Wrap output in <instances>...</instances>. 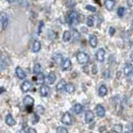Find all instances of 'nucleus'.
Listing matches in <instances>:
<instances>
[{
	"instance_id": "obj_11",
	"label": "nucleus",
	"mask_w": 133,
	"mask_h": 133,
	"mask_svg": "<svg viewBox=\"0 0 133 133\" xmlns=\"http://www.w3.org/2000/svg\"><path fill=\"white\" fill-rule=\"evenodd\" d=\"M15 73H16V75H17V77L19 78V79H21V80H25V78H26V73H25V71L21 68V67H16L15 68Z\"/></svg>"
},
{
	"instance_id": "obj_39",
	"label": "nucleus",
	"mask_w": 133,
	"mask_h": 133,
	"mask_svg": "<svg viewBox=\"0 0 133 133\" xmlns=\"http://www.w3.org/2000/svg\"><path fill=\"white\" fill-rule=\"evenodd\" d=\"M19 133H28V132H26V131H25L24 129H21V130H20V132Z\"/></svg>"
},
{
	"instance_id": "obj_17",
	"label": "nucleus",
	"mask_w": 133,
	"mask_h": 133,
	"mask_svg": "<svg viewBox=\"0 0 133 133\" xmlns=\"http://www.w3.org/2000/svg\"><path fill=\"white\" fill-rule=\"evenodd\" d=\"M114 5H115V1L114 0H105V8L109 11H111V10L114 9Z\"/></svg>"
},
{
	"instance_id": "obj_8",
	"label": "nucleus",
	"mask_w": 133,
	"mask_h": 133,
	"mask_svg": "<svg viewBox=\"0 0 133 133\" xmlns=\"http://www.w3.org/2000/svg\"><path fill=\"white\" fill-rule=\"evenodd\" d=\"M96 114L100 117H105V109L103 105H97L96 107Z\"/></svg>"
},
{
	"instance_id": "obj_26",
	"label": "nucleus",
	"mask_w": 133,
	"mask_h": 133,
	"mask_svg": "<svg viewBox=\"0 0 133 133\" xmlns=\"http://www.w3.org/2000/svg\"><path fill=\"white\" fill-rule=\"evenodd\" d=\"M34 73L35 74H39L42 73V65L39 63H36L34 66Z\"/></svg>"
},
{
	"instance_id": "obj_21",
	"label": "nucleus",
	"mask_w": 133,
	"mask_h": 133,
	"mask_svg": "<svg viewBox=\"0 0 133 133\" xmlns=\"http://www.w3.org/2000/svg\"><path fill=\"white\" fill-rule=\"evenodd\" d=\"M46 80H48V84H50V85H51V84H53V83L55 82V80H56V75H55L53 72H50V73L48 75Z\"/></svg>"
},
{
	"instance_id": "obj_30",
	"label": "nucleus",
	"mask_w": 133,
	"mask_h": 133,
	"mask_svg": "<svg viewBox=\"0 0 133 133\" xmlns=\"http://www.w3.org/2000/svg\"><path fill=\"white\" fill-rule=\"evenodd\" d=\"M48 37H49V38H50V39H52V41H53V39H56L57 35L54 33L53 31H51V30H50V31L48 32Z\"/></svg>"
},
{
	"instance_id": "obj_37",
	"label": "nucleus",
	"mask_w": 133,
	"mask_h": 133,
	"mask_svg": "<svg viewBox=\"0 0 133 133\" xmlns=\"http://www.w3.org/2000/svg\"><path fill=\"white\" fill-rule=\"evenodd\" d=\"M39 24H41V26L38 25V34L42 33V29H43V22H41Z\"/></svg>"
},
{
	"instance_id": "obj_13",
	"label": "nucleus",
	"mask_w": 133,
	"mask_h": 133,
	"mask_svg": "<svg viewBox=\"0 0 133 133\" xmlns=\"http://www.w3.org/2000/svg\"><path fill=\"white\" fill-rule=\"evenodd\" d=\"M48 93H49V88H48V86H45L44 84L41 86V88H39V94H41L42 97H46L48 95Z\"/></svg>"
},
{
	"instance_id": "obj_1",
	"label": "nucleus",
	"mask_w": 133,
	"mask_h": 133,
	"mask_svg": "<svg viewBox=\"0 0 133 133\" xmlns=\"http://www.w3.org/2000/svg\"><path fill=\"white\" fill-rule=\"evenodd\" d=\"M67 23L70 26H75L79 23V14L76 11H71L67 17Z\"/></svg>"
},
{
	"instance_id": "obj_4",
	"label": "nucleus",
	"mask_w": 133,
	"mask_h": 133,
	"mask_svg": "<svg viewBox=\"0 0 133 133\" xmlns=\"http://www.w3.org/2000/svg\"><path fill=\"white\" fill-rule=\"evenodd\" d=\"M61 122L63 124H65V125H71V123H72L71 114H69V112L63 114V115H62V117H61Z\"/></svg>"
},
{
	"instance_id": "obj_16",
	"label": "nucleus",
	"mask_w": 133,
	"mask_h": 133,
	"mask_svg": "<svg viewBox=\"0 0 133 133\" xmlns=\"http://www.w3.org/2000/svg\"><path fill=\"white\" fill-rule=\"evenodd\" d=\"M89 43H90L92 48H97V45H98V38H97V37L94 36V35H91L90 38H89Z\"/></svg>"
},
{
	"instance_id": "obj_33",
	"label": "nucleus",
	"mask_w": 133,
	"mask_h": 133,
	"mask_svg": "<svg viewBox=\"0 0 133 133\" xmlns=\"http://www.w3.org/2000/svg\"><path fill=\"white\" fill-rule=\"evenodd\" d=\"M37 109H38V112L39 114H43L44 112V109H43V107H42V105H38Z\"/></svg>"
},
{
	"instance_id": "obj_23",
	"label": "nucleus",
	"mask_w": 133,
	"mask_h": 133,
	"mask_svg": "<svg viewBox=\"0 0 133 133\" xmlns=\"http://www.w3.org/2000/svg\"><path fill=\"white\" fill-rule=\"evenodd\" d=\"M52 58H53V60H54V62H55L56 64H61L62 62L64 61L61 54H54Z\"/></svg>"
},
{
	"instance_id": "obj_34",
	"label": "nucleus",
	"mask_w": 133,
	"mask_h": 133,
	"mask_svg": "<svg viewBox=\"0 0 133 133\" xmlns=\"http://www.w3.org/2000/svg\"><path fill=\"white\" fill-rule=\"evenodd\" d=\"M5 68H6V64L3 63V62L0 60V71H3L5 70Z\"/></svg>"
},
{
	"instance_id": "obj_38",
	"label": "nucleus",
	"mask_w": 133,
	"mask_h": 133,
	"mask_svg": "<svg viewBox=\"0 0 133 133\" xmlns=\"http://www.w3.org/2000/svg\"><path fill=\"white\" fill-rule=\"evenodd\" d=\"M130 59L132 60V62H133V51L131 52V54H130Z\"/></svg>"
},
{
	"instance_id": "obj_25",
	"label": "nucleus",
	"mask_w": 133,
	"mask_h": 133,
	"mask_svg": "<svg viewBox=\"0 0 133 133\" xmlns=\"http://www.w3.org/2000/svg\"><path fill=\"white\" fill-rule=\"evenodd\" d=\"M36 80H37L38 83L43 85V83H44V81H45V77H44V75H43V73H39V74H38V77H37Z\"/></svg>"
},
{
	"instance_id": "obj_19",
	"label": "nucleus",
	"mask_w": 133,
	"mask_h": 133,
	"mask_svg": "<svg viewBox=\"0 0 133 133\" xmlns=\"http://www.w3.org/2000/svg\"><path fill=\"white\" fill-rule=\"evenodd\" d=\"M72 38V34L70 31H65L64 33H63V36H62V39H63V42H65V43H68Z\"/></svg>"
},
{
	"instance_id": "obj_18",
	"label": "nucleus",
	"mask_w": 133,
	"mask_h": 133,
	"mask_svg": "<svg viewBox=\"0 0 133 133\" xmlns=\"http://www.w3.org/2000/svg\"><path fill=\"white\" fill-rule=\"evenodd\" d=\"M41 48H42V44H41V43H39L38 41H35L33 43V46H32L33 52H38V51L41 50Z\"/></svg>"
},
{
	"instance_id": "obj_9",
	"label": "nucleus",
	"mask_w": 133,
	"mask_h": 133,
	"mask_svg": "<svg viewBox=\"0 0 133 133\" xmlns=\"http://www.w3.org/2000/svg\"><path fill=\"white\" fill-rule=\"evenodd\" d=\"M5 123L7 124L8 126H14L16 124V119L13 117V115L11 114H8L5 117Z\"/></svg>"
},
{
	"instance_id": "obj_7",
	"label": "nucleus",
	"mask_w": 133,
	"mask_h": 133,
	"mask_svg": "<svg viewBox=\"0 0 133 133\" xmlns=\"http://www.w3.org/2000/svg\"><path fill=\"white\" fill-rule=\"evenodd\" d=\"M8 23H9V19L7 17V15L5 13H1V19H0V25L2 26V29L5 30L8 26Z\"/></svg>"
},
{
	"instance_id": "obj_40",
	"label": "nucleus",
	"mask_w": 133,
	"mask_h": 133,
	"mask_svg": "<svg viewBox=\"0 0 133 133\" xmlns=\"http://www.w3.org/2000/svg\"><path fill=\"white\" fill-rule=\"evenodd\" d=\"M15 0H7V2H9V3H13Z\"/></svg>"
},
{
	"instance_id": "obj_10",
	"label": "nucleus",
	"mask_w": 133,
	"mask_h": 133,
	"mask_svg": "<svg viewBox=\"0 0 133 133\" xmlns=\"http://www.w3.org/2000/svg\"><path fill=\"white\" fill-rule=\"evenodd\" d=\"M95 118V114L92 110H87L85 112V121L86 123H91Z\"/></svg>"
},
{
	"instance_id": "obj_6",
	"label": "nucleus",
	"mask_w": 133,
	"mask_h": 133,
	"mask_svg": "<svg viewBox=\"0 0 133 133\" xmlns=\"http://www.w3.org/2000/svg\"><path fill=\"white\" fill-rule=\"evenodd\" d=\"M33 89V85L30 81H24L21 85V90L23 91L24 93H28Z\"/></svg>"
},
{
	"instance_id": "obj_31",
	"label": "nucleus",
	"mask_w": 133,
	"mask_h": 133,
	"mask_svg": "<svg viewBox=\"0 0 133 133\" xmlns=\"http://www.w3.org/2000/svg\"><path fill=\"white\" fill-rule=\"evenodd\" d=\"M125 13V8L124 7H119L118 10H117V15H118L119 17H122Z\"/></svg>"
},
{
	"instance_id": "obj_22",
	"label": "nucleus",
	"mask_w": 133,
	"mask_h": 133,
	"mask_svg": "<svg viewBox=\"0 0 133 133\" xmlns=\"http://www.w3.org/2000/svg\"><path fill=\"white\" fill-rule=\"evenodd\" d=\"M99 95H100V97H105L108 95V88L105 85H102L99 88Z\"/></svg>"
},
{
	"instance_id": "obj_43",
	"label": "nucleus",
	"mask_w": 133,
	"mask_h": 133,
	"mask_svg": "<svg viewBox=\"0 0 133 133\" xmlns=\"http://www.w3.org/2000/svg\"><path fill=\"white\" fill-rule=\"evenodd\" d=\"M132 24H133V19H132Z\"/></svg>"
},
{
	"instance_id": "obj_35",
	"label": "nucleus",
	"mask_w": 133,
	"mask_h": 133,
	"mask_svg": "<svg viewBox=\"0 0 133 133\" xmlns=\"http://www.w3.org/2000/svg\"><path fill=\"white\" fill-rule=\"evenodd\" d=\"M28 133H37V130L35 128H33V127H30L28 129Z\"/></svg>"
},
{
	"instance_id": "obj_3",
	"label": "nucleus",
	"mask_w": 133,
	"mask_h": 133,
	"mask_svg": "<svg viewBox=\"0 0 133 133\" xmlns=\"http://www.w3.org/2000/svg\"><path fill=\"white\" fill-rule=\"evenodd\" d=\"M23 103H24V105H26V108H27L29 112H31V111H32L31 109H33L35 100H34L31 96H26V97L24 98V100H23Z\"/></svg>"
},
{
	"instance_id": "obj_27",
	"label": "nucleus",
	"mask_w": 133,
	"mask_h": 133,
	"mask_svg": "<svg viewBox=\"0 0 133 133\" xmlns=\"http://www.w3.org/2000/svg\"><path fill=\"white\" fill-rule=\"evenodd\" d=\"M122 129H123L122 124H115V125H114L112 130H114L115 133H121L122 132Z\"/></svg>"
},
{
	"instance_id": "obj_28",
	"label": "nucleus",
	"mask_w": 133,
	"mask_h": 133,
	"mask_svg": "<svg viewBox=\"0 0 133 133\" xmlns=\"http://www.w3.org/2000/svg\"><path fill=\"white\" fill-rule=\"evenodd\" d=\"M86 24H87L88 27H93L94 24H95V20H94V18H93L92 16H89V17L87 18V20H86Z\"/></svg>"
},
{
	"instance_id": "obj_12",
	"label": "nucleus",
	"mask_w": 133,
	"mask_h": 133,
	"mask_svg": "<svg viewBox=\"0 0 133 133\" xmlns=\"http://www.w3.org/2000/svg\"><path fill=\"white\" fill-rule=\"evenodd\" d=\"M72 67V62L69 58H66L64 61L62 62V70L63 71H68Z\"/></svg>"
},
{
	"instance_id": "obj_41",
	"label": "nucleus",
	"mask_w": 133,
	"mask_h": 133,
	"mask_svg": "<svg viewBox=\"0 0 133 133\" xmlns=\"http://www.w3.org/2000/svg\"><path fill=\"white\" fill-rule=\"evenodd\" d=\"M4 91H5V89H3V88H2V89L0 90V93H2V92H4Z\"/></svg>"
},
{
	"instance_id": "obj_36",
	"label": "nucleus",
	"mask_w": 133,
	"mask_h": 133,
	"mask_svg": "<svg viewBox=\"0 0 133 133\" xmlns=\"http://www.w3.org/2000/svg\"><path fill=\"white\" fill-rule=\"evenodd\" d=\"M114 32H115L114 28H112V27H111V28H109V35H110V36H114Z\"/></svg>"
},
{
	"instance_id": "obj_14",
	"label": "nucleus",
	"mask_w": 133,
	"mask_h": 133,
	"mask_svg": "<svg viewBox=\"0 0 133 133\" xmlns=\"http://www.w3.org/2000/svg\"><path fill=\"white\" fill-rule=\"evenodd\" d=\"M83 110H84V107L81 105V104H76V105L73 107V112L75 114H82Z\"/></svg>"
},
{
	"instance_id": "obj_32",
	"label": "nucleus",
	"mask_w": 133,
	"mask_h": 133,
	"mask_svg": "<svg viewBox=\"0 0 133 133\" xmlns=\"http://www.w3.org/2000/svg\"><path fill=\"white\" fill-rule=\"evenodd\" d=\"M86 10H88V11H91V12H96L97 11V8L94 7V6H92V5H86Z\"/></svg>"
},
{
	"instance_id": "obj_29",
	"label": "nucleus",
	"mask_w": 133,
	"mask_h": 133,
	"mask_svg": "<svg viewBox=\"0 0 133 133\" xmlns=\"http://www.w3.org/2000/svg\"><path fill=\"white\" fill-rule=\"evenodd\" d=\"M56 133H68V130L63 126H58L56 128Z\"/></svg>"
},
{
	"instance_id": "obj_2",
	"label": "nucleus",
	"mask_w": 133,
	"mask_h": 133,
	"mask_svg": "<svg viewBox=\"0 0 133 133\" xmlns=\"http://www.w3.org/2000/svg\"><path fill=\"white\" fill-rule=\"evenodd\" d=\"M76 58L78 62L82 64V65H84V64H87L88 62H89V55L87 54L86 52H83V51H79V52H77L76 54Z\"/></svg>"
},
{
	"instance_id": "obj_24",
	"label": "nucleus",
	"mask_w": 133,
	"mask_h": 133,
	"mask_svg": "<svg viewBox=\"0 0 133 133\" xmlns=\"http://www.w3.org/2000/svg\"><path fill=\"white\" fill-rule=\"evenodd\" d=\"M65 85H66V82L65 80H60L56 85V90L57 91H62L64 88H65Z\"/></svg>"
},
{
	"instance_id": "obj_42",
	"label": "nucleus",
	"mask_w": 133,
	"mask_h": 133,
	"mask_svg": "<svg viewBox=\"0 0 133 133\" xmlns=\"http://www.w3.org/2000/svg\"><path fill=\"white\" fill-rule=\"evenodd\" d=\"M124 133H130V132H124Z\"/></svg>"
},
{
	"instance_id": "obj_20",
	"label": "nucleus",
	"mask_w": 133,
	"mask_h": 133,
	"mask_svg": "<svg viewBox=\"0 0 133 133\" xmlns=\"http://www.w3.org/2000/svg\"><path fill=\"white\" fill-rule=\"evenodd\" d=\"M64 90L66 91V93H68V94H72V93L75 92V86L73 85L72 83H68V84L65 85Z\"/></svg>"
},
{
	"instance_id": "obj_44",
	"label": "nucleus",
	"mask_w": 133,
	"mask_h": 133,
	"mask_svg": "<svg viewBox=\"0 0 133 133\" xmlns=\"http://www.w3.org/2000/svg\"><path fill=\"white\" fill-rule=\"evenodd\" d=\"M132 132H133V128H132Z\"/></svg>"
},
{
	"instance_id": "obj_15",
	"label": "nucleus",
	"mask_w": 133,
	"mask_h": 133,
	"mask_svg": "<svg viewBox=\"0 0 133 133\" xmlns=\"http://www.w3.org/2000/svg\"><path fill=\"white\" fill-rule=\"evenodd\" d=\"M133 71V66L129 63H126L123 67V73L125 75H130Z\"/></svg>"
},
{
	"instance_id": "obj_5",
	"label": "nucleus",
	"mask_w": 133,
	"mask_h": 133,
	"mask_svg": "<svg viewBox=\"0 0 133 133\" xmlns=\"http://www.w3.org/2000/svg\"><path fill=\"white\" fill-rule=\"evenodd\" d=\"M105 51L104 48H100L97 50L96 52V57H97V60L99 62H104L105 61Z\"/></svg>"
}]
</instances>
